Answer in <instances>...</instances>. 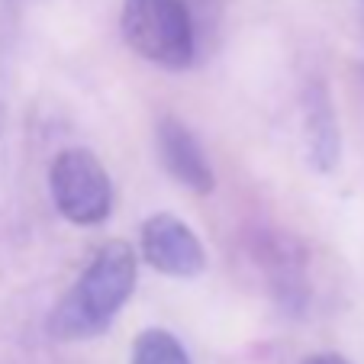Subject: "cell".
<instances>
[{
	"label": "cell",
	"mask_w": 364,
	"mask_h": 364,
	"mask_svg": "<svg viewBox=\"0 0 364 364\" xmlns=\"http://www.w3.org/2000/svg\"><path fill=\"white\" fill-rule=\"evenodd\" d=\"M129 364H191V358H187L184 345H181L171 332L149 329L139 336Z\"/></svg>",
	"instance_id": "6"
},
{
	"label": "cell",
	"mask_w": 364,
	"mask_h": 364,
	"mask_svg": "<svg viewBox=\"0 0 364 364\" xmlns=\"http://www.w3.org/2000/svg\"><path fill=\"white\" fill-rule=\"evenodd\" d=\"M142 255L151 268L171 277H193L203 271V245L191 226L171 213H159L142 226Z\"/></svg>",
	"instance_id": "4"
},
{
	"label": "cell",
	"mask_w": 364,
	"mask_h": 364,
	"mask_svg": "<svg viewBox=\"0 0 364 364\" xmlns=\"http://www.w3.org/2000/svg\"><path fill=\"white\" fill-rule=\"evenodd\" d=\"M48 187L58 213L77 226H94L107 220L113 203L110 174L87 149H65L48 171Z\"/></svg>",
	"instance_id": "3"
},
{
	"label": "cell",
	"mask_w": 364,
	"mask_h": 364,
	"mask_svg": "<svg viewBox=\"0 0 364 364\" xmlns=\"http://www.w3.org/2000/svg\"><path fill=\"white\" fill-rule=\"evenodd\" d=\"M136 287V252L126 242H107L77 284L62 296L48 319V332L62 342L94 338L113 323Z\"/></svg>",
	"instance_id": "1"
},
{
	"label": "cell",
	"mask_w": 364,
	"mask_h": 364,
	"mask_svg": "<svg viewBox=\"0 0 364 364\" xmlns=\"http://www.w3.org/2000/svg\"><path fill=\"white\" fill-rule=\"evenodd\" d=\"M303 364H348V361L338 358V355H313V358H306Z\"/></svg>",
	"instance_id": "7"
},
{
	"label": "cell",
	"mask_w": 364,
	"mask_h": 364,
	"mask_svg": "<svg viewBox=\"0 0 364 364\" xmlns=\"http://www.w3.org/2000/svg\"><path fill=\"white\" fill-rule=\"evenodd\" d=\"M0 129H4V107H0Z\"/></svg>",
	"instance_id": "8"
},
{
	"label": "cell",
	"mask_w": 364,
	"mask_h": 364,
	"mask_svg": "<svg viewBox=\"0 0 364 364\" xmlns=\"http://www.w3.org/2000/svg\"><path fill=\"white\" fill-rule=\"evenodd\" d=\"M159 151H161L165 168L184 187H191L197 193L213 191V168L206 161L203 149L193 139V132L184 123H178L174 117H165L159 123Z\"/></svg>",
	"instance_id": "5"
},
{
	"label": "cell",
	"mask_w": 364,
	"mask_h": 364,
	"mask_svg": "<svg viewBox=\"0 0 364 364\" xmlns=\"http://www.w3.org/2000/svg\"><path fill=\"white\" fill-rule=\"evenodd\" d=\"M123 36L132 52L165 68L193 58V20L184 0H123Z\"/></svg>",
	"instance_id": "2"
}]
</instances>
